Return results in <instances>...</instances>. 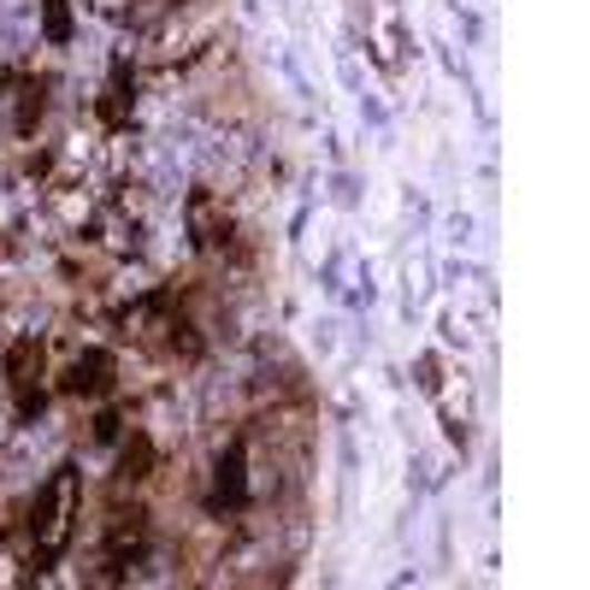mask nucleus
Returning a JSON list of instances; mask_svg holds the SVG:
<instances>
[{
    "instance_id": "nucleus-1",
    "label": "nucleus",
    "mask_w": 590,
    "mask_h": 590,
    "mask_svg": "<svg viewBox=\"0 0 590 590\" xmlns=\"http://www.w3.org/2000/svg\"><path fill=\"white\" fill-rule=\"evenodd\" d=\"M36 549H42V561H53L71 538V526H78V472L60 467L53 479L42 484V497H36Z\"/></svg>"
},
{
    "instance_id": "nucleus-2",
    "label": "nucleus",
    "mask_w": 590,
    "mask_h": 590,
    "mask_svg": "<svg viewBox=\"0 0 590 590\" xmlns=\"http://www.w3.org/2000/svg\"><path fill=\"white\" fill-rule=\"evenodd\" d=\"M7 378H12V390H18V408H24V413L42 408V390H36V378H42V342L18 337L12 349H7Z\"/></svg>"
},
{
    "instance_id": "nucleus-3",
    "label": "nucleus",
    "mask_w": 590,
    "mask_h": 590,
    "mask_svg": "<svg viewBox=\"0 0 590 590\" xmlns=\"http://www.w3.org/2000/svg\"><path fill=\"white\" fill-rule=\"evenodd\" d=\"M60 390H66V396H101V390H112V354H107V349L78 354Z\"/></svg>"
},
{
    "instance_id": "nucleus-4",
    "label": "nucleus",
    "mask_w": 590,
    "mask_h": 590,
    "mask_svg": "<svg viewBox=\"0 0 590 590\" xmlns=\"http://www.w3.org/2000/svg\"><path fill=\"white\" fill-rule=\"evenodd\" d=\"M148 472H154V443H148V437L137 431L130 437V443L119 449V479H130V484H142Z\"/></svg>"
},
{
    "instance_id": "nucleus-5",
    "label": "nucleus",
    "mask_w": 590,
    "mask_h": 590,
    "mask_svg": "<svg viewBox=\"0 0 590 590\" xmlns=\"http://www.w3.org/2000/svg\"><path fill=\"white\" fill-rule=\"evenodd\" d=\"M219 502H242V443H231L219 461Z\"/></svg>"
},
{
    "instance_id": "nucleus-6",
    "label": "nucleus",
    "mask_w": 590,
    "mask_h": 590,
    "mask_svg": "<svg viewBox=\"0 0 590 590\" xmlns=\"http://www.w3.org/2000/svg\"><path fill=\"white\" fill-rule=\"evenodd\" d=\"M42 36L48 42H71V0H42Z\"/></svg>"
},
{
    "instance_id": "nucleus-7",
    "label": "nucleus",
    "mask_w": 590,
    "mask_h": 590,
    "mask_svg": "<svg viewBox=\"0 0 590 590\" xmlns=\"http://www.w3.org/2000/svg\"><path fill=\"white\" fill-rule=\"evenodd\" d=\"M137 543H142V513H119V526H112V538H107L112 561H119L124 549H137Z\"/></svg>"
},
{
    "instance_id": "nucleus-8",
    "label": "nucleus",
    "mask_w": 590,
    "mask_h": 590,
    "mask_svg": "<svg viewBox=\"0 0 590 590\" xmlns=\"http://www.w3.org/2000/svg\"><path fill=\"white\" fill-rule=\"evenodd\" d=\"M189 231H196V242H219V231H213V196H189Z\"/></svg>"
},
{
    "instance_id": "nucleus-9",
    "label": "nucleus",
    "mask_w": 590,
    "mask_h": 590,
    "mask_svg": "<svg viewBox=\"0 0 590 590\" xmlns=\"http://www.w3.org/2000/svg\"><path fill=\"white\" fill-rule=\"evenodd\" d=\"M36 119H42V89H30V94H24V107H18V130L30 137V130H36Z\"/></svg>"
},
{
    "instance_id": "nucleus-10",
    "label": "nucleus",
    "mask_w": 590,
    "mask_h": 590,
    "mask_svg": "<svg viewBox=\"0 0 590 590\" xmlns=\"http://www.w3.org/2000/svg\"><path fill=\"white\" fill-rule=\"evenodd\" d=\"M94 437H101V443H112V437H119V413H101V420H94Z\"/></svg>"
},
{
    "instance_id": "nucleus-11",
    "label": "nucleus",
    "mask_w": 590,
    "mask_h": 590,
    "mask_svg": "<svg viewBox=\"0 0 590 590\" xmlns=\"http://www.w3.org/2000/svg\"><path fill=\"white\" fill-rule=\"evenodd\" d=\"M0 89H7V71H0Z\"/></svg>"
}]
</instances>
